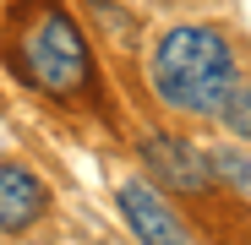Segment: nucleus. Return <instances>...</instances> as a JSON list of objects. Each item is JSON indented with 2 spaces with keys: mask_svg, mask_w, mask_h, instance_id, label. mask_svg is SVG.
Here are the masks:
<instances>
[{
  "mask_svg": "<svg viewBox=\"0 0 251 245\" xmlns=\"http://www.w3.org/2000/svg\"><path fill=\"white\" fill-rule=\"evenodd\" d=\"M235 82H240L235 49L213 27H197V22L191 27H170L153 44V88L180 114H213Z\"/></svg>",
  "mask_w": 251,
  "mask_h": 245,
  "instance_id": "1",
  "label": "nucleus"
},
{
  "mask_svg": "<svg viewBox=\"0 0 251 245\" xmlns=\"http://www.w3.org/2000/svg\"><path fill=\"white\" fill-rule=\"evenodd\" d=\"M17 66H22V76L33 82L38 93H55V98L82 93V88H88V71H93L88 66V44H82L76 22L60 6H50L17 38Z\"/></svg>",
  "mask_w": 251,
  "mask_h": 245,
  "instance_id": "2",
  "label": "nucleus"
},
{
  "mask_svg": "<svg viewBox=\"0 0 251 245\" xmlns=\"http://www.w3.org/2000/svg\"><path fill=\"white\" fill-rule=\"evenodd\" d=\"M120 213H126V223H131V234L142 245H191L186 229H180V218L164 207V196L153 185H142V180L120 185Z\"/></svg>",
  "mask_w": 251,
  "mask_h": 245,
  "instance_id": "3",
  "label": "nucleus"
},
{
  "mask_svg": "<svg viewBox=\"0 0 251 245\" xmlns=\"http://www.w3.org/2000/svg\"><path fill=\"white\" fill-rule=\"evenodd\" d=\"M50 207V191L33 169L22 163H0V234H22L44 218Z\"/></svg>",
  "mask_w": 251,
  "mask_h": 245,
  "instance_id": "4",
  "label": "nucleus"
},
{
  "mask_svg": "<svg viewBox=\"0 0 251 245\" xmlns=\"http://www.w3.org/2000/svg\"><path fill=\"white\" fill-rule=\"evenodd\" d=\"M148 163L158 169V180H170L175 191H213L207 158L191 142H180V136H148Z\"/></svg>",
  "mask_w": 251,
  "mask_h": 245,
  "instance_id": "5",
  "label": "nucleus"
},
{
  "mask_svg": "<svg viewBox=\"0 0 251 245\" xmlns=\"http://www.w3.org/2000/svg\"><path fill=\"white\" fill-rule=\"evenodd\" d=\"M207 169H213V175H224L235 191H246V185H251V169H246V147H219L213 158H207Z\"/></svg>",
  "mask_w": 251,
  "mask_h": 245,
  "instance_id": "6",
  "label": "nucleus"
},
{
  "mask_svg": "<svg viewBox=\"0 0 251 245\" xmlns=\"http://www.w3.org/2000/svg\"><path fill=\"white\" fill-rule=\"evenodd\" d=\"M219 114L229 120V131H235V142H246V131H251V114H246V82H235V88L224 93Z\"/></svg>",
  "mask_w": 251,
  "mask_h": 245,
  "instance_id": "7",
  "label": "nucleus"
}]
</instances>
